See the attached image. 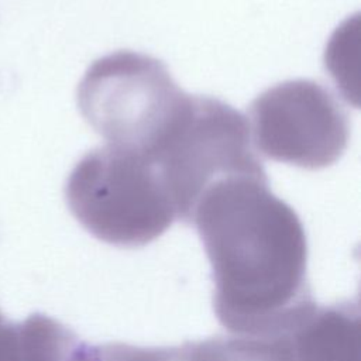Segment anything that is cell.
I'll return each mask as SVG.
<instances>
[{
	"mask_svg": "<svg viewBox=\"0 0 361 361\" xmlns=\"http://www.w3.org/2000/svg\"><path fill=\"white\" fill-rule=\"evenodd\" d=\"M3 323H4V319H3V317H1V314H0V327L3 326Z\"/></svg>",
	"mask_w": 361,
	"mask_h": 361,
	"instance_id": "cell-10",
	"label": "cell"
},
{
	"mask_svg": "<svg viewBox=\"0 0 361 361\" xmlns=\"http://www.w3.org/2000/svg\"><path fill=\"white\" fill-rule=\"evenodd\" d=\"M79 337L42 313L0 327V361H71Z\"/></svg>",
	"mask_w": 361,
	"mask_h": 361,
	"instance_id": "cell-7",
	"label": "cell"
},
{
	"mask_svg": "<svg viewBox=\"0 0 361 361\" xmlns=\"http://www.w3.org/2000/svg\"><path fill=\"white\" fill-rule=\"evenodd\" d=\"M172 200L176 220L192 224L203 192L230 176L268 179L247 117L219 99L189 96L165 141L149 157Z\"/></svg>",
	"mask_w": 361,
	"mask_h": 361,
	"instance_id": "cell-4",
	"label": "cell"
},
{
	"mask_svg": "<svg viewBox=\"0 0 361 361\" xmlns=\"http://www.w3.org/2000/svg\"><path fill=\"white\" fill-rule=\"evenodd\" d=\"M189 96L161 61L131 51L99 58L78 86L79 110L93 130L110 145L147 157L165 141Z\"/></svg>",
	"mask_w": 361,
	"mask_h": 361,
	"instance_id": "cell-3",
	"label": "cell"
},
{
	"mask_svg": "<svg viewBox=\"0 0 361 361\" xmlns=\"http://www.w3.org/2000/svg\"><path fill=\"white\" fill-rule=\"evenodd\" d=\"M71 361H178V347H137L123 343L80 341Z\"/></svg>",
	"mask_w": 361,
	"mask_h": 361,
	"instance_id": "cell-9",
	"label": "cell"
},
{
	"mask_svg": "<svg viewBox=\"0 0 361 361\" xmlns=\"http://www.w3.org/2000/svg\"><path fill=\"white\" fill-rule=\"evenodd\" d=\"M250 133L262 155L305 169L334 164L350 137L347 113L317 82L286 80L261 93L250 106Z\"/></svg>",
	"mask_w": 361,
	"mask_h": 361,
	"instance_id": "cell-5",
	"label": "cell"
},
{
	"mask_svg": "<svg viewBox=\"0 0 361 361\" xmlns=\"http://www.w3.org/2000/svg\"><path fill=\"white\" fill-rule=\"evenodd\" d=\"M178 361H293L286 336L212 337L178 347Z\"/></svg>",
	"mask_w": 361,
	"mask_h": 361,
	"instance_id": "cell-8",
	"label": "cell"
},
{
	"mask_svg": "<svg viewBox=\"0 0 361 361\" xmlns=\"http://www.w3.org/2000/svg\"><path fill=\"white\" fill-rule=\"evenodd\" d=\"M65 199L85 230L123 248L149 244L176 220L154 161L114 145L82 157L68 176Z\"/></svg>",
	"mask_w": 361,
	"mask_h": 361,
	"instance_id": "cell-2",
	"label": "cell"
},
{
	"mask_svg": "<svg viewBox=\"0 0 361 361\" xmlns=\"http://www.w3.org/2000/svg\"><path fill=\"white\" fill-rule=\"evenodd\" d=\"M285 336L293 361H360L358 305H316Z\"/></svg>",
	"mask_w": 361,
	"mask_h": 361,
	"instance_id": "cell-6",
	"label": "cell"
},
{
	"mask_svg": "<svg viewBox=\"0 0 361 361\" xmlns=\"http://www.w3.org/2000/svg\"><path fill=\"white\" fill-rule=\"evenodd\" d=\"M192 224L212 265L213 310L227 331L285 336L317 305L303 224L268 179L216 180L200 196Z\"/></svg>",
	"mask_w": 361,
	"mask_h": 361,
	"instance_id": "cell-1",
	"label": "cell"
}]
</instances>
